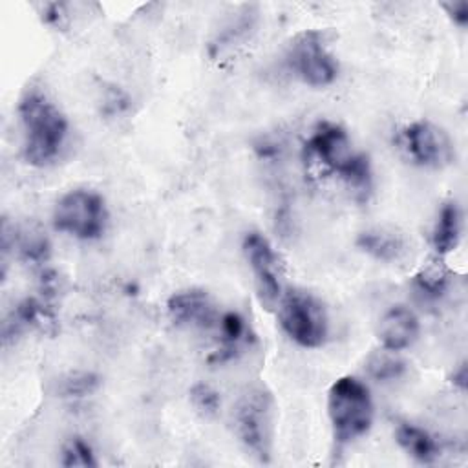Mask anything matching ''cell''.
I'll use <instances>...</instances> for the list:
<instances>
[{
    "label": "cell",
    "instance_id": "1",
    "mask_svg": "<svg viewBox=\"0 0 468 468\" xmlns=\"http://www.w3.org/2000/svg\"><path fill=\"white\" fill-rule=\"evenodd\" d=\"M24 132V159L33 166L51 165L66 141L68 121L46 93L27 90L18 102Z\"/></svg>",
    "mask_w": 468,
    "mask_h": 468
},
{
    "label": "cell",
    "instance_id": "2",
    "mask_svg": "<svg viewBox=\"0 0 468 468\" xmlns=\"http://www.w3.org/2000/svg\"><path fill=\"white\" fill-rule=\"evenodd\" d=\"M303 154L307 159H316L322 166L338 174L353 190L369 192V157L351 148L349 135L340 124L331 121L318 122L303 144Z\"/></svg>",
    "mask_w": 468,
    "mask_h": 468
},
{
    "label": "cell",
    "instance_id": "3",
    "mask_svg": "<svg viewBox=\"0 0 468 468\" xmlns=\"http://www.w3.org/2000/svg\"><path fill=\"white\" fill-rule=\"evenodd\" d=\"M327 415L336 444L346 446L366 435L373 422V400L366 384L355 377H342L327 395Z\"/></svg>",
    "mask_w": 468,
    "mask_h": 468
},
{
    "label": "cell",
    "instance_id": "4",
    "mask_svg": "<svg viewBox=\"0 0 468 468\" xmlns=\"http://www.w3.org/2000/svg\"><path fill=\"white\" fill-rule=\"evenodd\" d=\"M234 430L239 442L260 463H269L274 439V399L265 386L247 388L234 406Z\"/></svg>",
    "mask_w": 468,
    "mask_h": 468
},
{
    "label": "cell",
    "instance_id": "5",
    "mask_svg": "<svg viewBox=\"0 0 468 468\" xmlns=\"http://www.w3.org/2000/svg\"><path fill=\"white\" fill-rule=\"evenodd\" d=\"M278 322L283 333L302 347H320L327 338L324 303L311 292L291 289L278 303Z\"/></svg>",
    "mask_w": 468,
    "mask_h": 468
},
{
    "label": "cell",
    "instance_id": "6",
    "mask_svg": "<svg viewBox=\"0 0 468 468\" xmlns=\"http://www.w3.org/2000/svg\"><path fill=\"white\" fill-rule=\"evenodd\" d=\"M108 221L104 199L86 188L66 192L55 205L53 227L79 239H97Z\"/></svg>",
    "mask_w": 468,
    "mask_h": 468
},
{
    "label": "cell",
    "instance_id": "7",
    "mask_svg": "<svg viewBox=\"0 0 468 468\" xmlns=\"http://www.w3.org/2000/svg\"><path fill=\"white\" fill-rule=\"evenodd\" d=\"M285 58L291 71L313 88L329 86L338 75V64L327 51L320 31H302L296 35Z\"/></svg>",
    "mask_w": 468,
    "mask_h": 468
},
{
    "label": "cell",
    "instance_id": "8",
    "mask_svg": "<svg viewBox=\"0 0 468 468\" xmlns=\"http://www.w3.org/2000/svg\"><path fill=\"white\" fill-rule=\"evenodd\" d=\"M243 254L254 276V285L261 305L272 311L282 300V263L269 239L260 232H247L243 238Z\"/></svg>",
    "mask_w": 468,
    "mask_h": 468
},
{
    "label": "cell",
    "instance_id": "9",
    "mask_svg": "<svg viewBox=\"0 0 468 468\" xmlns=\"http://www.w3.org/2000/svg\"><path fill=\"white\" fill-rule=\"evenodd\" d=\"M402 146L420 166L439 168L453 159V143L448 133L431 121H415L402 132Z\"/></svg>",
    "mask_w": 468,
    "mask_h": 468
},
{
    "label": "cell",
    "instance_id": "10",
    "mask_svg": "<svg viewBox=\"0 0 468 468\" xmlns=\"http://www.w3.org/2000/svg\"><path fill=\"white\" fill-rule=\"evenodd\" d=\"M170 320L179 327L208 329L219 322V313L212 296L203 289L174 292L166 302Z\"/></svg>",
    "mask_w": 468,
    "mask_h": 468
},
{
    "label": "cell",
    "instance_id": "11",
    "mask_svg": "<svg viewBox=\"0 0 468 468\" xmlns=\"http://www.w3.org/2000/svg\"><path fill=\"white\" fill-rule=\"evenodd\" d=\"M420 331L417 314L406 305H391L377 324V338L384 349L402 351L410 347Z\"/></svg>",
    "mask_w": 468,
    "mask_h": 468
},
{
    "label": "cell",
    "instance_id": "12",
    "mask_svg": "<svg viewBox=\"0 0 468 468\" xmlns=\"http://www.w3.org/2000/svg\"><path fill=\"white\" fill-rule=\"evenodd\" d=\"M11 247L13 249L16 247L22 260L35 263V265L44 263L49 256V241L40 229L31 227V225L22 227V229H13V238H11L9 223H7V219H4V225H2V252H4V256L7 254V250Z\"/></svg>",
    "mask_w": 468,
    "mask_h": 468
},
{
    "label": "cell",
    "instance_id": "13",
    "mask_svg": "<svg viewBox=\"0 0 468 468\" xmlns=\"http://www.w3.org/2000/svg\"><path fill=\"white\" fill-rule=\"evenodd\" d=\"M356 247L378 261H397L406 252L404 238L391 229H367L356 236Z\"/></svg>",
    "mask_w": 468,
    "mask_h": 468
},
{
    "label": "cell",
    "instance_id": "14",
    "mask_svg": "<svg viewBox=\"0 0 468 468\" xmlns=\"http://www.w3.org/2000/svg\"><path fill=\"white\" fill-rule=\"evenodd\" d=\"M44 324H53V316L48 311V307L37 298H24L4 320V325H2L4 344H7L9 338L20 335L22 331L33 325H44Z\"/></svg>",
    "mask_w": 468,
    "mask_h": 468
},
{
    "label": "cell",
    "instance_id": "15",
    "mask_svg": "<svg viewBox=\"0 0 468 468\" xmlns=\"http://www.w3.org/2000/svg\"><path fill=\"white\" fill-rule=\"evenodd\" d=\"M254 18L256 16L249 7L236 13L234 18H230L210 42V55L223 57L227 53H232V49L236 51L239 46H243V42L254 31Z\"/></svg>",
    "mask_w": 468,
    "mask_h": 468
},
{
    "label": "cell",
    "instance_id": "16",
    "mask_svg": "<svg viewBox=\"0 0 468 468\" xmlns=\"http://www.w3.org/2000/svg\"><path fill=\"white\" fill-rule=\"evenodd\" d=\"M218 327L221 335V346L208 358L212 364H221L234 358L241 351V347L247 344V324L239 313H234V311L223 313L219 316Z\"/></svg>",
    "mask_w": 468,
    "mask_h": 468
},
{
    "label": "cell",
    "instance_id": "17",
    "mask_svg": "<svg viewBox=\"0 0 468 468\" xmlns=\"http://www.w3.org/2000/svg\"><path fill=\"white\" fill-rule=\"evenodd\" d=\"M395 439L399 446L415 461L430 464L437 459L439 455V446L437 441L422 428L410 424V422H400L395 430Z\"/></svg>",
    "mask_w": 468,
    "mask_h": 468
},
{
    "label": "cell",
    "instance_id": "18",
    "mask_svg": "<svg viewBox=\"0 0 468 468\" xmlns=\"http://www.w3.org/2000/svg\"><path fill=\"white\" fill-rule=\"evenodd\" d=\"M461 218L463 216L457 203L450 201L441 207L435 227H433V236H431L433 249L439 254H448L457 247L461 239V227H463Z\"/></svg>",
    "mask_w": 468,
    "mask_h": 468
},
{
    "label": "cell",
    "instance_id": "19",
    "mask_svg": "<svg viewBox=\"0 0 468 468\" xmlns=\"http://www.w3.org/2000/svg\"><path fill=\"white\" fill-rule=\"evenodd\" d=\"M367 373L380 382H388V380H397L404 375L406 371V362L402 358H399L395 355V351L384 349L382 351H375L367 362H366Z\"/></svg>",
    "mask_w": 468,
    "mask_h": 468
},
{
    "label": "cell",
    "instance_id": "20",
    "mask_svg": "<svg viewBox=\"0 0 468 468\" xmlns=\"http://www.w3.org/2000/svg\"><path fill=\"white\" fill-rule=\"evenodd\" d=\"M60 464L64 468H95L99 463L91 446L79 435L69 437L60 450Z\"/></svg>",
    "mask_w": 468,
    "mask_h": 468
},
{
    "label": "cell",
    "instance_id": "21",
    "mask_svg": "<svg viewBox=\"0 0 468 468\" xmlns=\"http://www.w3.org/2000/svg\"><path fill=\"white\" fill-rule=\"evenodd\" d=\"M415 285L424 296L439 298L448 287V274L439 267H430L415 276Z\"/></svg>",
    "mask_w": 468,
    "mask_h": 468
},
{
    "label": "cell",
    "instance_id": "22",
    "mask_svg": "<svg viewBox=\"0 0 468 468\" xmlns=\"http://www.w3.org/2000/svg\"><path fill=\"white\" fill-rule=\"evenodd\" d=\"M190 402L205 417H212L219 410L218 391L214 388H210L208 384H205V382H197L190 388Z\"/></svg>",
    "mask_w": 468,
    "mask_h": 468
},
{
    "label": "cell",
    "instance_id": "23",
    "mask_svg": "<svg viewBox=\"0 0 468 468\" xmlns=\"http://www.w3.org/2000/svg\"><path fill=\"white\" fill-rule=\"evenodd\" d=\"M99 384V378L91 373H73L68 380H64L66 397H86Z\"/></svg>",
    "mask_w": 468,
    "mask_h": 468
},
{
    "label": "cell",
    "instance_id": "24",
    "mask_svg": "<svg viewBox=\"0 0 468 468\" xmlns=\"http://www.w3.org/2000/svg\"><path fill=\"white\" fill-rule=\"evenodd\" d=\"M442 9L448 13V16L461 27L468 24V2L466 0H453V2H442Z\"/></svg>",
    "mask_w": 468,
    "mask_h": 468
},
{
    "label": "cell",
    "instance_id": "25",
    "mask_svg": "<svg viewBox=\"0 0 468 468\" xmlns=\"http://www.w3.org/2000/svg\"><path fill=\"white\" fill-rule=\"evenodd\" d=\"M452 382H453L455 386H459L461 389H464V388H466V366H464V362L457 367V371H453Z\"/></svg>",
    "mask_w": 468,
    "mask_h": 468
}]
</instances>
